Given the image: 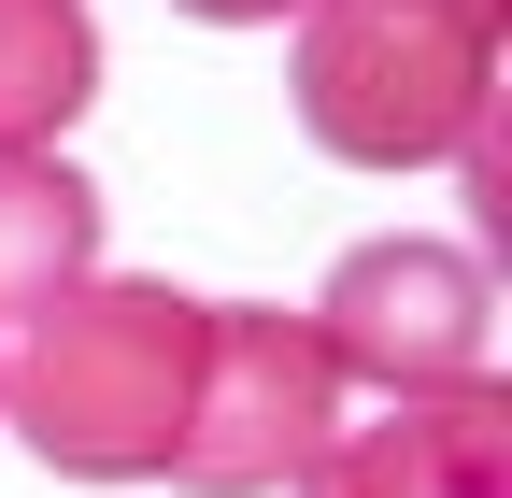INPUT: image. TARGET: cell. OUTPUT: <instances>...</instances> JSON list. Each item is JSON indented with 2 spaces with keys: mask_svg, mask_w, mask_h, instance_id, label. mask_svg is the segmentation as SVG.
I'll list each match as a JSON object with an SVG mask.
<instances>
[{
  "mask_svg": "<svg viewBox=\"0 0 512 498\" xmlns=\"http://www.w3.org/2000/svg\"><path fill=\"white\" fill-rule=\"evenodd\" d=\"M200 314L214 299H185L171 271H86L57 314L15 328L0 427L72 484H157L171 427H185V385H200Z\"/></svg>",
  "mask_w": 512,
  "mask_h": 498,
  "instance_id": "6da1fadb",
  "label": "cell"
},
{
  "mask_svg": "<svg viewBox=\"0 0 512 498\" xmlns=\"http://www.w3.org/2000/svg\"><path fill=\"white\" fill-rule=\"evenodd\" d=\"M512 0H299V129L342 171H441L498 100Z\"/></svg>",
  "mask_w": 512,
  "mask_h": 498,
  "instance_id": "7a4b0ae2",
  "label": "cell"
},
{
  "mask_svg": "<svg viewBox=\"0 0 512 498\" xmlns=\"http://www.w3.org/2000/svg\"><path fill=\"white\" fill-rule=\"evenodd\" d=\"M342 427V370L285 299H214L200 314V385H185V427H171V470L185 498H271L313 470V442Z\"/></svg>",
  "mask_w": 512,
  "mask_h": 498,
  "instance_id": "3957f363",
  "label": "cell"
},
{
  "mask_svg": "<svg viewBox=\"0 0 512 498\" xmlns=\"http://www.w3.org/2000/svg\"><path fill=\"white\" fill-rule=\"evenodd\" d=\"M299 328L328 342L342 385H370V399H441V385H484V370H498V285H484L470 242L399 228V242H356V257L313 285Z\"/></svg>",
  "mask_w": 512,
  "mask_h": 498,
  "instance_id": "277c9868",
  "label": "cell"
},
{
  "mask_svg": "<svg viewBox=\"0 0 512 498\" xmlns=\"http://www.w3.org/2000/svg\"><path fill=\"white\" fill-rule=\"evenodd\" d=\"M285 498H512V385H441L384 399L370 427H328Z\"/></svg>",
  "mask_w": 512,
  "mask_h": 498,
  "instance_id": "5b68a950",
  "label": "cell"
},
{
  "mask_svg": "<svg viewBox=\"0 0 512 498\" xmlns=\"http://www.w3.org/2000/svg\"><path fill=\"white\" fill-rule=\"evenodd\" d=\"M86 271H100V185L57 157V143L0 157V328L57 314Z\"/></svg>",
  "mask_w": 512,
  "mask_h": 498,
  "instance_id": "8992f818",
  "label": "cell"
},
{
  "mask_svg": "<svg viewBox=\"0 0 512 498\" xmlns=\"http://www.w3.org/2000/svg\"><path fill=\"white\" fill-rule=\"evenodd\" d=\"M100 100V29L86 0H0V157L57 143Z\"/></svg>",
  "mask_w": 512,
  "mask_h": 498,
  "instance_id": "52a82bcc",
  "label": "cell"
},
{
  "mask_svg": "<svg viewBox=\"0 0 512 498\" xmlns=\"http://www.w3.org/2000/svg\"><path fill=\"white\" fill-rule=\"evenodd\" d=\"M171 15H200V29H285L299 0H171Z\"/></svg>",
  "mask_w": 512,
  "mask_h": 498,
  "instance_id": "ba28073f",
  "label": "cell"
}]
</instances>
